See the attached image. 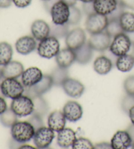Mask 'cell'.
Returning <instances> with one entry per match:
<instances>
[{
  "label": "cell",
  "mask_w": 134,
  "mask_h": 149,
  "mask_svg": "<svg viewBox=\"0 0 134 149\" xmlns=\"http://www.w3.org/2000/svg\"><path fill=\"white\" fill-rule=\"evenodd\" d=\"M35 133L34 127L28 121L17 122L11 130L12 138L22 144L31 141L33 138Z\"/></svg>",
  "instance_id": "cell-1"
},
{
  "label": "cell",
  "mask_w": 134,
  "mask_h": 149,
  "mask_svg": "<svg viewBox=\"0 0 134 149\" xmlns=\"http://www.w3.org/2000/svg\"><path fill=\"white\" fill-rule=\"evenodd\" d=\"M60 45L57 38L49 36L39 41L37 50L41 57L49 59L56 56L60 50Z\"/></svg>",
  "instance_id": "cell-2"
},
{
  "label": "cell",
  "mask_w": 134,
  "mask_h": 149,
  "mask_svg": "<svg viewBox=\"0 0 134 149\" xmlns=\"http://www.w3.org/2000/svg\"><path fill=\"white\" fill-rule=\"evenodd\" d=\"M11 109L19 117H24L33 114L34 104L33 99L24 95L12 99Z\"/></svg>",
  "instance_id": "cell-3"
},
{
  "label": "cell",
  "mask_w": 134,
  "mask_h": 149,
  "mask_svg": "<svg viewBox=\"0 0 134 149\" xmlns=\"http://www.w3.org/2000/svg\"><path fill=\"white\" fill-rule=\"evenodd\" d=\"M1 88L4 97L12 99L21 96L25 89L23 84L17 78H4L1 82Z\"/></svg>",
  "instance_id": "cell-4"
},
{
  "label": "cell",
  "mask_w": 134,
  "mask_h": 149,
  "mask_svg": "<svg viewBox=\"0 0 134 149\" xmlns=\"http://www.w3.org/2000/svg\"><path fill=\"white\" fill-rule=\"evenodd\" d=\"M131 46L132 45L128 34L122 32L113 38L109 49L116 56H120L127 54Z\"/></svg>",
  "instance_id": "cell-5"
},
{
  "label": "cell",
  "mask_w": 134,
  "mask_h": 149,
  "mask_svg": "<svg viewBox=\"0 0 134 149\" xmlns=\"http://www.w3.org/2000/svg\"><path fill=\"white\" fill-rule=\"evenodd\" d=\"M53 86L52 79L50 75L45 74L43 78L35 86L30 87H25L23 95L33 99L36 96L43 95L52 88Z\"/></svg>",
  "instance_id": "cell-6"
},
{
  "label": "cell",
  "mask_w": 134,
  "mask_h": 149,
  "mask_svg": "<svg viewBox=\"0 0 134 149\" xmlns=\"http://www.w3.org/2000/svg\"><path fill=\"white\" fill-rule=\"evenodd\" d=\"M108 24V19L105 15L94 13L87 17L85 22L86 31L90 34H95L104 31Z\"/></svg>",
  "instance_id": "cell-7"
},
{
  "label": "cell",
  "mask_w": 134,
  "mask_h": 149,
  "mask_svg": "<svg viewBox=\"0 0 134 149\" xmlns=\"http://www.w3.org/2000/svg\"><path fill=\"white\" fill-rule=\"evenodd\" d=\"M50 13L54 24H68L70 14L69 6L61 0H59L52 7Z\"/></svg>",
  "instance_id": "cell-8"
},
{
  "label": "cell",
  "mask_w": 134,
  "mask_h": 149,
  "mask_svg": "<svg viewBox=\"0 0 134 149\" xmlns=\"http://www.w3.org/2000/svg\"><path fill=\"white\" fill-rule=\"evenodd\" d=\"M55 137V131L44 125L35 131L33 139L36 148H47L52 143Z\"/></svg>",
  "instance_id": "cell-9"
},
{
  "label": "cell",
  "mask_w": 134,
  "mask_h": 149,
  "mask_svg": "<svg viewBox=\"0 0 134 149\" xmlns=\"http://www.w3.org/2000/svg\"><path fill=\"white\" fill-rule=\"evenodd\" d=\"M86 42V36L83 29L76 28L68 32L66 36L67 47L75 51Z\"/></svg>",
  "instance_id": "cell-10"
},
{
  "label": "cell",
  "mask_w": 134,
  "mask_h": 149,
  "mask_svg": "<svg viewBox=\"0 0 134 149\" xmlns=\"http://www.w3.org/2000/svg\"><path fill=\"white\" fill-rule=\"evenodd\" d=\"M88 42L94 51L104 52L109 48L111 43V38L105 31L91 34Z\"/></svg>",
  "instance_id": "cell-11"
},
{
  "label": "cell",
  "mask_w": 134,
  "mask_h": 149,
  "mask_svg": "<svg viewBox=\"0 0 134 149\" xmlns=\"http://www.w3.org/2000/svg\"><path fill=\"white\" fill-rule=\"evenodd\" d=\"M62 112L67 120L71 122H75L81 120L83 115V109L79 102L69 101L63 107Z\"/></svg>",
  "instance_id": "cell-12"
},
{
  "label": "cell",
  "mask_w": 134,
  "mask_h": 149,
  "mask_svg": "<svg viewBox=\"0 0 134 149\" xmlns=\"http://www.w3.org/2000/svg\"><path fill=\"white\" fill-rule=\"evenodd\" d=\"M64 91L72 98H79L84 92V86L78 79L68 78L61 85Z\"/></svg>",
  "instance_id": "cell-13"
},
{
  "label": "cell",
  "mask_w": 134,
  "mask_h": 149,
  "mask_svg": "<svg viewBox=\"0 0 134 149\" xmlns=\"http://www.w3.org/2000/svg\"><path fill=\"white\" fill-rule=\"evenodd\" d=\"M15 48L19 53L27 55L37 48L36 40L31 36H24L19 38L15 43Z\"/></svg>",
  "instance_id": "cell-14"
},
{
  "label": "cell",
  "mask_w": 134,
  "mask_h": 149,
  "mask_svg": "<svg viewBox=\"0 0 134 149\" xmlns=\"http://www.w3.org/2000/svg\"><path fill=\"white\" fill-rule=\"evenodd\" d=\"M43 74L37 67H30L24 71L21 76V81L24 87L35 86L43 78Z\"/></svg>",
  "instance_id": "cell-15"
},
{
  "label": "cell",
  "mask_w": 134,
  "mask_h": 149,
  "mask_svg": "<svg viewBox=\"0 0 134 149\" xmlns=\"http://www.w3.org/2000/svg\"><path fill=\"white\" fill-rule=\"evenodd\" d=\"M132 140L127 130H118L111 140L113 149H127L131 147Z\"/></svg>",
  "instance_id": "cell-16"
},
{
  "label": "cell",
  "mask_w": 134,
  "mask_h": 149,
  "mask_svg": "<svg viewBox=\"0 0 134 149\" xmlns=\"http://www.w3.org/2000/svg\"><path fill=\"white\" fill-rule=\"evenodd\" d=\"M31 32L36 40L41 41L49 36L50 26L45 20H36L31 26Z\"/></svg>",
  "instance_id": "cell-17"
},
{
  "label": "cell",
  "mask_w": 134,
  "mask_h": 149,
  "mask_svg": "<svg viewBox=\"0 0 134 149\" xmlns=\"http://www.w3.org/2000/svg\"><path fill=\"white\" fill-rule=\"evenodd\" d=\"M66 118L61 110H55L48 117V126L51 130L59 132L65 128Z\"/></svg>",
  "instance_id": "cell-18"
},
{
  "label": "cell",
  "mask_w": 134,
  "mask_h": 149,
  "mask_svg": "<svg viewBox=\"0 0 134 149\" xmlns=\"http://www.w3.org/2000/svg\"><path fill=\"white\" fill-rule=\"evenodd\" d=\"M94 7L96 13L107 16L117 8L118 0H94Z\"/></svg>",
  "instance_id": "cell-19"
},
{
  "label": "cell",
  "mask_w": 134,
  "mask_h": 149,
  "mask_svg": "<svg viewBox=\"0 0 134 149\" xmlns=\"http://www.w3.org/2000/svg\"><path fill=\"white\" fill-rule=\"evenodd\" d=\"M24 68L22 64L19 61H10L2 68L3 78H18L22 76Z\"/></svg>",
  "instance_id": "cell-20"
},
{
  "label": "cell",
  "mask_w": 134,
  "mask_h": 149,
  "mask_svg": "<svg viewBox=\"0 0 134 149\" xmlns=\"http://www.w3.org/2000/svg\"><path fill=\"white\" fill-rule=\"evenodd\" d=\"M76 139V133L71 128H64L58 132L56 143L60 147L67 148L73 145Z\"/></svg>",
  "instance_id": "cell-21"
},
{
  "label": "cell",
  "mask_w": 134,
  "mask_h": 149,
  "mask_svg": "<svg viewBox=\"0 0 134 149\" xmlns=\"http://www.w3.org/2000/svg\"><path fill=\"white\" fill-rule=\"evenodd\" d=\"M58 66L68 68L75 61V54L73 50L67 47L60 50L55 56Z\"/></svg>",
  "instance_id": "cell-22"
},
{
  "label": "cell",
  "mask_w": 134,
  "mask_h": 149,
  "mask_svg": "<svg viewBox=\"0 0 134 149\" xmlns=\"http://www.w3.org/2000/svg\"><path fill=\"white\" fill-rule=\"evenodd\" d=\"M93 49L91 47L88 42H86L81 47L75 51V61L81 65H86L91 61L93 56Z\"/></svg>",
  "instance_id": "cell-23"
},
{
  "label": "cell",
  "mask_w": 134,
  "mask_h": 149,
  "mask_svg": "<svg viewBox=\"0 0 134 149\" xmlns=\"http://www.w3.org/2000/svg\"><path fill=\"white\" fill-rule=\"evenodd\" d=\"M113 63L105 55H102L95 59L93 67L96 72L100 75H105L111 70L113 67Z\"/></svg>",
  "instance_id": "cell-24"
},
{
  "label": "cell",
  "mask_w": 134,
  "mask_h": 149,
  "mask_svg": "<svg viewBox=\"0 0 134 149\" xmlns=\"http://www.w3.org/2000/svg\"><path fill=\"white\" fill-rule=\"evenodd\" d=\"M115 66L122 72H130L134 66V56L131 54L118 56Z\"/></svg>",
  "instance_id": "cell-25"
},
{
  "label": "cell",
  "mask_w": 134,
  "mask_h": 149,
  "mask_svg": "<svg viewBox=\"0 0 134 149\" xmlns=\"http://www.w3.org/2000/svg\"><path fill=\"white\" fill-rule=\"evenodd\" d=\"M120 24L124 32H134V13L124 11L119 18Z\"/></svg>",
  "instance_id": "cell-26"
},
{
  "label": "cell",
  "mask_w": 134,
  "mask_h": 149,
  "mask_svg": "<svg viewBox=\"0 0 134 149\" xmlns=\"http://www.w3.org/2000/svg\"><path fill=\"white\" fill-rule=\"evenodd\" d=\"M34 104V111L33 114L44 117L49 110V106L47 101L43 98L42 95L36 96L32 99Z\"/></svg>",
  "instance_id": "cell-27"
},
{
  "label": "cell",
  "mask_w": 134,
  "mask_h": 149,
  "mask_svg": "<svg viewBox=\"0 0 134 149\" xmlns=\"http://www.w3.org/2000/svg\"><path fill=\"white\" fill-rule=\"evenodd\" d=\"M50 75L52 79L53 85L57 86H61L64 81L69 78L68 68L60 67L59 66L53 69Z\"/></svg>",
  "instance_id": "cell-28"
},
{
  "label": "cell",
  "mask_w": 134,
  "mask_h": 149,
  "mask_svg": "<svg viewBox=\"0 0 134 149\" xmlns=\"http://www.w3.org/2000/svg\"><path fill=\"white\" fill-rule=\"evenodd\" d=\"M13 55L12 46L7 42L0 43V66H5L11 61Z\"/></svg>",
  "instance_id": "cell-29"
},
{
  "label": "cell",
  "mask_w": 134,
  "mask_h": 149,
  "mask_svg": "<svg viewBox=\"0 0 134 149\" xmlns=\"http://www.w3.org/2000/svg\"><path fill=\"white\" fill-rule=\"evenodd\" d=\"M17 122H18V116L12 111L11 108H7L3 114H0V122L5 127H11Z\"/></svg>",
  "instance_id": "cell-30"
},
{
  "label": "cell",
  "mask_w": 134,
  "mask_h": 149,
  "mask_svg": "<svg viewBox=\"0 0 134 149\" xmlns=\"http://www.w3.org/2000/svg\"><path fill=\"white\" fill-rule=\"evenodd\" d=\"M69 24H52L50 26V35L57 39L64 38L67 36L69 32Z\"/></svg>",
  "instance_id": "cell-31"
},
{
  "label": "cell",
  "mask_w": 134,
  "mask_h": 149,
  "mask_svg": "<svg viewBox=\"0 0 134 149\" xmlns=\"http://www.w3.org/2000/svg\"><path fill=\"white\" fill-rule=\"evenodd\" d=\"M105 31L109 34L111 38H114L116 36L124 32L120 24L119 20H111L108 21V24Z\"/></svg>",
  "instance_id": "cell-32"
},
{
  "label": "cell",
  "mask_w": 134,
  "mask_h": 149,
  "mask_svg": "<svg viewBox=\"0 0 134 149\" xmlns=\"http://www.w3.org/2000/svg\"><path fill=\"white\" fill-rule=\"evenodd\" d=\"M70 14H69L68 24L69 25H77L81 22L82 19L81 11L75 6H70Z\"/></svg>",
  "instance_id": "cell-33"
},
{
  "label": "cell",
  "mask_w": 134,
  "mask_h": 149,
  "mask_svg": "<svg viewBox=\"0 0 134 149\" xmlns=\"http://www.w3.org/2000/svg\"><path fill=\"white\" fill-rule=\"evenodd\" d=\"M71 147L73 149H94V146L88 139L79 137L76 139Z\"/></svg>",
  "instance_id": "cell-34"
},
{
  "label": "cell",
  "mask_w": 134,
  "mask_h": 149,
  "mask_svg": "<svg viewBox=\"0 0 134 149\" xmlns=\"http://www.w3.org/2000/svg\"><path fill=\"white\" fill-rule=\"evenodd\" d=\"M42 118H43L40 116L32 114H31V116L28 118V122H29L33 125V127H34L35 130L36 131L39 129L40 127L44 126V123Z\"/></svg>",
  "instance_id": "cell-35"
},
{
  "label": "cell",
  "mask_w": 134,
  "mask_h": 149,
  "mask_svg": "<svg viewBox=\"0 0 134 149\" xmlns=\"http://www.w3.org/2000/svg\"><path fill=\"white\" fill-rule=\"evenodd\" d=\"M124 88L128 95L134 96V76H129L125 79Z\"/></svg>",
  "instance_id": "cell-36"
},
{
  "label": "cell",
  "mask_w": 134,
  "mask_h": 149,
  "mask_svg": "<svg viewBox=\"0 0 134 149\" xmlns=\"http://www.w3.org/2000/svg\"><path fill=\"white\" fill-rule=\"evenodd\" d=\"M122 109L126 113L128 112L131 107L134 106V96L128 95L124 97L122 101Z\"/></svg>",
  "instance_id": "cell-37"
},
{
  "label": "cell",
  "mask_w": 134,
  "mask_h": 149,
  "mask_svg": "<svg viewBox=\"0 0 134 149\" xmlns=\"http://www.w3.org/2000/svg\"><path fill=\"white\" fill-rule=\"evenodd\" d=\"M124 9H125V7H124L120 3H119V4L118 5L117 7L116 8L115 11L112 12L111 14L108 15L107 16L108 19V21L111 20H119V18L121 16V15L125 11Z\"/></svg>",
  "instance_id": "cell-38"
},
{
  "label": "cell",
  "mask_w": 134,
  "mask_h": 149,
  "mask_svg": "<svg viewBox=\"0 0 134 149\" xmlns=\"http://www.w3.org/2000/svg\"><path fill=\"white\" fill-rule=\"evenodd\" d=\"M82 9L83 11L86 15L87 16L96 13L94 7V3L93 2H88V3H82Z\"/></svg>",
  "instance_id": "cell-39"
},
{
  "label": "cell",
  "mask_w": 134,
  "mask_h": 149,
  "mask_svg": "<svg viewBox=\"0 0 134 149\" xmlns=\"http://www.w3.org/2000/svg\"><path fill=\"white\" fill-rule=\"evenodd\" d=\"M32 0H12V3L19 8H25L29 6Z\"/></svg>",
  "instance_id": "cell-40"
},
{
  "label": "cell",
  "mask_w": 134,
  "mask_h": 149,
  "mask_svg": "<svg viewBox=\"0 0 134 149\" xmlns=\"http://www.w3.org/2000/svg\"><path fill=\"white\" fill-rule=\"evenodd\" d=\"M59 0H46V1H43L44 7L48 13H50L52 7Z\"/></svg>",
  "instance_id": "cell-41"
},
{
  "label": "cell",
  "mask_w": 134,
  "mask_h": 149,
  "mask_svg": "<svg viewBox=\"0 0 134 149\" xmlns=\"http://www.w3.org/2000/svg\"><path fill=\"white\" fill-rule=\"evenodd\" d=\"M104 55H105L107 56V57L109 58L110 60L113 62V65L115 66L116 65V62H117V60L118 58V56H116L115 55H114V54H113L109 49L108 51H107V49L105 50V51H104Z\"/></svg>",
  "instance_id": "cell-42"
},
{
  "label": "cell",
  "mask_w": 134,
  "mask_h": 149,
  "mask_svg": "<svg viewBox=\"0 0 134 149\" xmlns=\"http://www.w3.org/2000/svg\"><path fill=\"white\" fill-rule=\"evenodd\" d=\"M120 3L125 8L134 10V0H120Z\"/></svg>",
  "instance_id": "cell-43"
},
{
  "label": "cell",
  "mask_w": 134,
  "mask_h": 149,
  "mask_svg": "<svg viewBox=\"0 0 134 149\" xmlns=\"http://www.w3.org/2000/svg\"><path fill=\"white\" fill-rule=\"evenodd\" d=\"M7 109V104L4 97H0V114H3Z\"/></svg>",
  "instance_id": "cell-44"
},
{
  "label": "cell",
  "mask_w": 134,
  "mask_h": 149,
  "mask_svg": "<svg viewBox=\"0 0 134 149\" xmlns=\"http://www.w3.org/2000/svg\"><path fill=\"white\" fill-rule=\"evenodd\" d=\"M94 148H112L111 145V143H107V142H102L96 144V145H94Z\"/></svg>",
  "instance_id": "cell-45"
},
{
  "label": "cell",
  "mask_w": 134,
  "mask_h": 149,
  "mask_svg": "<svg viewBox=\"0 0 134 149\" xmlns=\"http://www.w3.org/2000/svg\"><path fill=\"white\" fill-rule=\"evenodd\" d=\"M12 0H0V8H8L11 6Z\"/></svg>",
  "instance_id": "cell-46"
},
{
  "label": "cell",
  "mask_w": 134,
  "mask_h": 149,
  "mask_svg": "<svg viewBox=\"0 0 134 149\" xmlns=\"http://www.w3.org/2000/svg\"><path fill=\"white\" fill-rule=\"evenodd\" d=\"M127 132L129 133L130 137L131 138V140H132V143L134 142V125L133 124H130L127 128Z\"/></svg>",
  "instance_id": "cell-47"
},
{
  "label": "cell",
  "mask_w": 134,
  "mask_h": 149,
  "mask_svg": "<svg viewBox=\"0 0 134 149\" xmlns=\"http://www.w3.org/2000/svg\"><path fill=\"white\" fill-rule=\"evenodd\" d=\"M128 114H129V117L130 118L131 124L134 125V106L131 107L130 109V110H129Z\"/></svg>",
  "instance_id": "cell-48"
},
{
  "label": "cell",
  "mask_w": 134,
  "mask_h": 149,
  "mask_svg": "<svg viewBox=\"0 0 134 149\" xmlns=\"http://www.w3.org/2000/svg\"><path fill=\"white\" fill-rule=\"evenodd\" d=\"M61 1H64V3L68 4V6H74L76 4L77 0H61Z\"/></svg>",
  "instance_id": "cell-49"
},
{
  "label": "cell",
  "mask_w": 134,
  "mask_h": 149,
  "mask_svg": "<svg viewBox=\"0 0 134 149\" xmlns=\"http://www.w3.org/2000/svg\"><path fill=\"white\" fill-rule=\"evenodd\" d=\"M128 36L130 38V41L131 42V45H134V32H130V33H126Z\"/></svg>",
  "instance_id": "cell-50"
},
{
  "label": "cell",
  "mask_w": 134,
  "mask_h": 149,
  "mask_svg": "<svg viewBox=\"0 0 134 149\" xmlns=\"http://www.w3.org/2000/svg\"><path fill=\"white\" fill-rule=\"evenodd\" d=\"M19 148H35L28 145H22L20 146Z\"/></svg>",
  "instance_id": "cell-51"
},
{
  "label": "cell",
  "mask_w": 134,
  "mask_h": 149,
  "mask_svg": "<svg viewBox=\"0 0 134 149\" xmlns=\"http://www.w3.org/2000/svg\"><path fill=\"white\" fill-rule=\"evenodd\" d=\"M79 1H82V3H88V2H93L94 0H79Z\"/></svg>",
  "instance_id": "cell-52"
},
{
  "label": "cell",
  "mask_w": 134,
  "mask_h": 149,
  "mask_svg": "<svg viewBox=\"0 0 134 149\" xmlns=\"http://www.w3.org/2000/svg\"><path fill=\"white\" fill-rule=\"evenodd\" d=\"M2 78H3V72H2V68L0 67V80H1Z\"/></svg>",
  "instance_id": "cell-53"
},
{
  "label": "cell",
  "mask_w": 134,
  "mask_h": 149,
  "mask_svg": "<svg viewBox=\"0 0 134 149\" xmlns=\"http://www.w3.org/2000/svg\"><path fill=\"white\" fill-rule=\"evenodd\" d=\"M0 97H5L3 93H2V91H1V83H0Z\"/></svg>",
  "instance_id": "cell-54"
},
{
  "label": "cell",
  "mask_w": 134,
  "mask_h": 149,
  "mask_svg": "<svg viewBox=\"0 0 134 149\" xmlns=\"http://www.w3.org/2000/svg\"><path fill=\"white\" fill-rule=\"evenodd\" d=\"M131 55L134 56V45H132V50H131Z\"/></svg>",
  "instance_id": "cell-55"
},
{
  "label": "cell",
  "mask_w": 134,
  "mask_h": 149,
  "mask_svg": "<svg viewBox=\"0 0 134 149\" xmlns=\"http://www.w3.org/2000/svg\"><path fill=\"white\" fill-rule=\"evenodd\" d=\"M131 148L134 149V142H133V143H132V144H131Z\"/></svg>",
  "instance_id": "cell-56"
},
{
  "label": "cell",
  "mask_w": 134,
  "mask_h": 149,
  "mask_svg": "<svg viewBox=\"0 0 134 149\" xmlns=\"http://www.w3.org/2000/svg\"><path fill=\"white\" fill-rule=\"evenodd\" d=\"M43 1H46V0H43Z\"/></svg>",
  "instance_id": "cell-57"
},
{
  "label": "cell",
  "mask_w": 134,
  "mask_h": 149,
  "mask_svg": "<svg viewBox=\"0 0 134 149\" xmlns=\"http://www.w3.org/2000/svg\"><path fill=\"white\" fill-rule=\"evenodd\" d=\"M118 1H119V2H120V0H118Z\"/></svg>",
  "instance_id": "cell-58"
}]
</instances>
